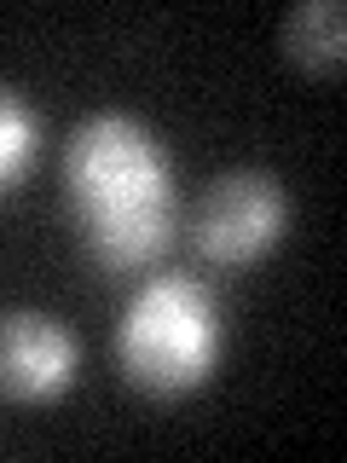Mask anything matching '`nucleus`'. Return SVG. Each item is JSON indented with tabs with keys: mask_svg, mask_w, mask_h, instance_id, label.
<instances>
[{
	"mask_svg": "<svg viewBox=\"0 0 347 463\" xmlns=\"http://www.w3.org/2000/svg\"><path fill=\"white\" fill-rule=\"evenodd\" d=\"M64 192L98 272H151L180 238V192L163 139L127 110H93L64 139Z\"/></svg>",
	"mask_w": 347,
	"mask_h": 463,
	"instance_id": "obj_1",
	"label": "nucleus"
},
{
	"mask_svg": "<svg viewBox=\"0 0 347 463\" xmlns=\"http://www.w3.org/2000/svg\"><path fill=\"white\" fill-rule=\"evenodd\" d=\"M226 354V325L214 289L192 272H156L122 307L116 325V365L139 394L180 400L197 394Z\"/></svg>",
	"mask_w": 347,
	"mask_h": 463,
	"instance_id": "obj_2",
	"label": "nucleus"
},
{
	"mask_svg": "<svg viewBox=\"0 0 347 463\" xmlns=\"http://www.w3.org/2000/svg\"><path fill=\"white\" fill-rule=\"evenodd\" d=\"M192 250L214 267H255L260 255H272L289 232V192L278 174L267 168H231L214 174L192 203Z\"/></svg>",
	"mask_w": 347,
	"mask_h": 463,
	"instance_id": "obj_3",
	"label": "nucleus"
},
{
	"mask_svg": "<svg viewBox=\"0 0 347 463\" xmlns=\"http://www.w3.org/2000/svg\"><path fill=\"white\" fill-rule=\"evenodd\" d=\"M81 371V342L58 313L12 307L0 313V400L47 405Z\"/></svg>",
	"mask_w": 347,
	"mask_h": 463,
	"instance_id": "obj_4",
	"label": "nucleus"
},
{
	"mask_svg": "<svg viewBox=\"0 0 347 463\" xmlns=\"http://www.w3.org/2000/svg\"><path fill=\"white\" fill-rule=\"evenodd\" d=\"M278 47L301 70H313V76H336L347 64V6L342 0H307V6L284 12Z\"/></svg>",
	"mask_w": 347,
	"mask_h": 463,
	"instance_id": "obj_5",
	"label": "nucleus"
},
{
	"mask_svg": "<svg viewBox=\"0 0 347 463\" xmlns=\"http://www.w3.org/2000/svg\"><path fill=\"white\" fill-rule=\"evenodd\" d=\"M41 156V116L23 93L0 87V197L18 192Z\"/></svg>",
	"mask_w": 347,
	"mask_h": 463,
	"instance_id": "obj_6",
	"label": "nucleus"
}]
</instances>
